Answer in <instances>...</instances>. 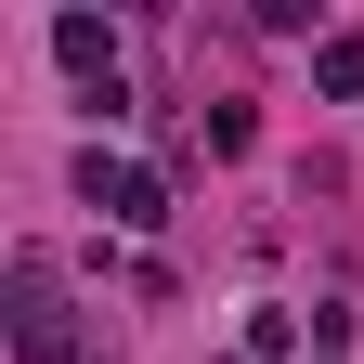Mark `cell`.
Listing matches in <instances>:
<instances>
[{
	"label": "cell",
	"mask_w": 364,
	"mask_h": 364,
	"mask_svg": "<svg viewBox=\"0 0 364 364\" xmlns=\"http://www.w3.org/2000/svg\"><path fill=\"white\" fill-rule=\"evenodd\" d=\"M53 53H65V78L91 91V117L130 105V91H117V26H105V14H53Z\"/></svg>",
	"instance_id": "cell-3"
},
{
	"label": "cell",
	"mask_w": 364,
	"mask_h": 364,
	"mask_svg": "<svg viewBox=\"0 0 364 364\" xmlns=\"http://www.w3.org/2000/svg\"><path fill=\"white\" fill-rule=\"evenodd\" d=\"M78 196L105 208L117 235H156V221H169V182H156V169H130V156H105V144L78 156Z\"/></svg>",
	"instance_id": "cell-2"
},
{
	"label": "cell",
	"mask_w": 364,
	"mask_h": 364,
	"mask_svg": "<svg viewBox=\"0 0 364 364\" xmlns=\"http://www.w3.org/2000/svg\"><path fill=\"white\" fill-rule=\"evenodd\" d=\"M312 91H338V105H364V39H312Z\"/></svg>",
	"instance_id": "cell-4"
},
{
	"label": "cell",
	"mask_w": 364,
	"mask_h": 364,
	"mask_svg": "<svg viewBox=\"0 0 364 364\" xmlns=\"http://www.w3.org/2000/svg\"><path fill=\"white\" fill-rule=\"evenodd\" d=\"M14 351H26V364H65V351H78V326H65V273H53V247H14Z\"/></svg>",
	"instance_id": "cell-1"
}]
</instances>
